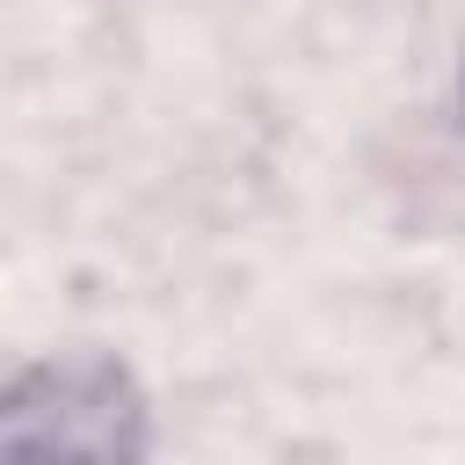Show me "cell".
I'll list each match as a JSON object with an SVG mask.
<instances>
[{"mask_svg":"<svg viewBox=\"0 0 465 465\" xmlns=\"http://www.w3.org/2000/svg\"><path fill=\"white\" fill-rule=\"evenodd\" d=\"M0 465H153V400L109 349L29 356L0 400Z\"/></svg>","mask_w":465,"mask_h":465,"instance_id":"cell-1","label":"cell"}]
</instances>
